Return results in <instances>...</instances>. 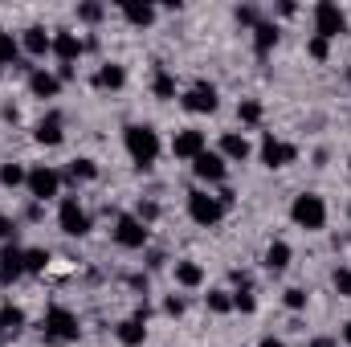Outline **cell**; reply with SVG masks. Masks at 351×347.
I'll list each match as a JSON object with an SVG mask.
<instances>
[{
	"label": "cell",
	"instance_id": "cell-23",
	"mask_svg": "<svg viewBox=\"0 0 351 347\" xmlns=\"http://www.w3.org/2000/svg\"><path fill=\"white\" fill-rule=\"evenodd\" d=\"M127 82V70L123 66H114V62H106L98 74H94V86H102V90H119Z\"/></svg>",
	"mask_w": 351,
	"mask_h": 347
},
{
	"label": "cell",
	"instance_id": "cell-8",
	"mask_svg": "<svg viewBox=\"0 0 351 347\" xmlns=\"http://www.w3.org/2000/svg\"><path fill=\"white\" fill-rule=\"evenodd\" d=\"M25 184H29V196H33V200H49V196H58V188H62V172L41 164V168L29 172Z\"/></svg>",
	"mask_w": 351,
	"mask_h": 347
},
{
	"label": "cell",
	"instance_id": "cell-19",
	"mask_svg": "<svg viewBox=\"0 0 351 347\" xmlns=\"http://www.w3.org/2000/svg\"><path fill=\"white\" fill-rule=\"evenodd\" d=\"M274 45H278V25L274 21H258L254 25V49H258V58H265Z\"/></svg>",
	"mask_w": 351,
	"mask_h": 347
},
{
	"label": "cell",
	"instance_id": "cell-33",
	"mask_svg": "<svg viewBox=\"0 0 351 347\" xmlns=\"http://www.w3.org/2000/svg\"><path fill=\"white\" fill-rule=\"evenodd\" d=\"M306 53H311V58H315V62H327V53H331V41H327V37H319V33H315V37H311V45H306Z\"/></svg>",
	"mask_w": 351,
	"mask_h": 347
},
{
	"label": "cell",
	"instance_id": "cell-11",
	"mask_svg": "<svg viewBox=\"0 0 351 347\" xmlns=\"http://www.w3.org/2000/svg\"><path fill=\"white\" fill-rule=\"evenodd\" d=\"M192 172H196V180H204V184H221L229 168H225V156L221 152H200L192 160Z\"/></svg>",
	"mask_w": 351,
	"mask_h": 347
},
{
	"label": "cell",
	"instance_id": "cell-38",
	"mask_svg": "<svg viewBox=\"0 0 351 347\" xmlns=\"http://www.w3.org/2000/svg\"><path fill=\"white\" fill-rule=\"evenodd\" d=\"M78 16L82 21H102V4H78Z\"/></svg>",
	"mask_w": 351,
	"mask_h": 347
},
{
	"label": "cell",
	"instance_id": "cell-25",
	"mask_svg": "<svg viewBox=\"0 0 351 347\" xmlns=\"http://www.w3.org/2000/svg\"><path fill=\"white\" fill-rule=\"evenodd\" d=\"M176 282L192 290V286H200V282H204V270H200L196 261H176Z\"/></svg>",
	"mask_w": 351,
	"mask_h": 347
},
{
	"label": "cell",
	"instance_id": "cell-28",
	"mask_svg": "<svg viewBox=\"0 0 351 347\" xmlns=\"http://www.w3.org/2000/svg\"><path fill=\"white\" fill-rule=\"evenodd\" d=\"M152 90H156V98H176V78L164 70V66H156V78H152Z\"/></svg>",
	"mask_w": 351,
	"mask_h": 347
},
{
	"label": "cell",
	"instance_id": "cell-42",
	"mask_svg": "<svg viewBox=\"0 0 351 347\" xmlns=\"http://www.w3.org/2000/svg\"><path fill=\"white\" fill-rule=\"evenodd\" d=\"M311 347H339L335 339H327V335H319V339H311Z\"/></svg>",
	"mask_w": 351,
	"mask_h": 347
},
{
	"label": "cell",
	"instance_id": "cell-44",
	"mask_svg": "<svg viewBox=\"0 0 351 347\" xmlns=\"http://www.w3.org/2000/svg\"><path fill=\"white\" fill-rule=\"evenodd\" d=\"M343 344L351 347V323H343Z\"/></svg>",
	"mask_w": 351,
	"mask_h": 347
},
{
	"label": "cell",
	"instance_id": "cell-31",
	"mask_svg": "<svg viewBox=\"0 0 351 347\" xmlns=\"http://www.w3.org/2000/svg\"><path fill=\"white\" fill-rule=\"evenodd\" d=\"M29 180V172L21 168V164H4L0 168V184H8V188H16V184H25Z\"/></svg>",
	"mask_w": 351,
	"mask_h": 347
},
{
	"label": "cell",
	"instance_id": "cell-45",
	"mask_svg": "<svg viewBox=\"0 0 351 347\" xmlns=\"http://www.w3.org/2000/svg\"><path fill=\"white\" fill-rule=\"evenodd\" d=\"M0 344H4V331H0Z\"/></svg>",
	"mask_w": 351,
	"mask_h": 347
},
{
	"label": "cell",
	"instance_id": "cell-26",
	"mask_svg": "<svg viewBox=\"0 0 351 347\" xmlns=\"http://www.w3.org/2000/svg\"><path fill=\"white\" fill-rule=\"evenodd\" d=\"M290 265V246L286 241H274L269 250H265V270H274V274H282Z\"/></svg>",
	"mask_w": 351,
	"mask_h": 347
},
{
	"label": "cell",
	"instance_id": "cell-12",
	"mask_svg": "<svg viewBox=\"0 0 351 347\" xmlns=\"http://www.w3.org/2000/svg\"><path fill=\"white\" fill-rule=\"evenodd\" d=\"M172 152H176V160H196L200 152H208V147H204V131H196V127H188V131H176Z\"/></svg>",
	"mask_w": 351,
	"mask_h": 347
},
{
	"label": "cell",
	"instance_id": "cell-35",
	"mask_svg": "<svg viewBox=\"0 0 351 347\" xmlns=\"http://www.w3.org/2000/svg\"><path fill=\"white\" fill-rule=\"evenodd\" d=\"M331 282H335V290H339L343 298H351V270H348V265H335V274H331Z\"/></svg>",
	"mask_w": 351,
	"mask_h": 347
},
{
	"label": "cell",
	"instance_id": "cell-16",
	"mask_svg": "<svg viewBox=\"0 0 351 347\" xmlns=\"http://www.w3.org/2000/svg\"><path fill=\"white\" fill-rule=\"evenodd\" d=\"M25 274V250H16L12 241L0 250V278L4 282H12V278H21Z\"/></svg>",
	"mask_w": 351,
	"mask_h": 347
},
{
	"label": "cell",
	"instance_id": "cell-2",
	"mask_svg": "<svg viewBox=\"0 0 351 347\" xmlns=\"http://www.w3.org/2000/svg\"><path fill=\"white\" fill-rule=\"evenodd\" d=\"M290 217H294V225H298V229H306V233H319V229L327 225V204H323V196H315V192H302V196H294V204H290Z\"/></svg>",
	"mask_w": 351,
	"mask_h": 347
},
{
	"label": "cell",
	"instance_id": "cell-6",
	"mask_svg": "<svg viewBox=\"0 0 351 347\" xmlns=\"http://www.w3.org/2000/svg\"><path fill=\"white\" fill-rule=\"evenodd\" d=\"M188 217L196 221V225H217L221 217H225V208H221V200L217 196H208V192H188Z\"/></svg>",
	"mask_w": 351,
	"mask_h": 347
},
{
	"label": "cell",
	"instance_id": "cell-36",
	"mask_svg": "<svg viewBox=\"0 0 351 347\" xmlns=\"http://www.w3.org/2000/svg\"><path fill=\"white\" fill-rule=\"evenodd\" d=\"M135 217H139L143 225H152V221L160 217V204H156V200H139V213H135Z\"/></svg>",
	"mask_w": 351,
	"mask_h": 347
},
{
	"label": "cell",
	"instance_id": "cell-39",
	"mask_svg": "<svg viewBox=\"0 0 351 347\" xmlns=\"http://www.w3.org/2000/svg\"><path fill=\"white\" fill-rule=\"evenodd\" d=\"M12 237H16V225H12V217L0 213V241H12Z\"/></svg>",
	"mask_w": 351,
	"mask_h": 347
},
{
	"label": "cell",
	"instance_id": "cell-18",
	"mask_svg": "<svg viewBox=\"0 0 351 347\" xmlns=\"http://www.w3.org/2000/svg\"><path fill=\"white\" fill-rule=\"evenodd\" d=\"M29 90H33L37 98H53V94L62 90V78L49 74V70H33V74H29Z\"/></svg>",
	"mask_w": 351,
	"mask_h": 347
},
{
	"label": "cell",
	"instance_id": "cell-21",
	"mask_svg": "<svg viewBox=\"0 0 351 347\" xmlns=\"http://www.w3.org/2000/svg\"><path fill=\"white\" fill-rule=\"evenodd\" d=\"M250 152H254V147H250L245 135H233V131H229V135L221 139V156H225V160H250Z\"/></svg>",
	"mask_w": 351,
	"mask_h": 347
},
{
	"label": "cell",
	"instance_id": "cell-46",
	"mask_svg": "<svg viewBox=\"0 0 351 347\" xmlns=\"http://www.w3.org/2000/svg\"><path fill=\"white\" fill-rule=\"evenodd\" d=\"M348 82H351V70H348Z\"/></svg>",
	"mask_w": 351,
	"mask_h": 347
},
{
	"label": "cell",
	"instance_id": "cell-20",
	"mask_svg": "<svg viewBox=\"0 0 351 347\" xmlns=\"http://www.w3.org/2000/svg\"><path fill=\"white\" fill-rule=\"evenodd\" d=\"M114 335H119V344L123 347H139L143 339H147V327H143V319H123Z\"/></svg>",
	"mask_w": 351,
	"mask_h": 347
},
{
	"label": "cell",
	"instance_id": "cell-10",
	"mask_svg": "<svg viewBox=\"0 0 351 347\" xmlns=\"http://www.w3.org/2000/svg\"><path fill=\"white\" fill-rule=\"evenodd\" d=\"M294 160H298V147H294V143H282V139H274V135L262 139V164L265 168H286V164H294Z\"/></svg>",
	"mask_w": 351,
	"mask_h": 347
},
{
	"label": "cell",
	"instance_id": "cell-40",
	"mask_svg": "<svg viewBox=\"0 0 351 347\" xmlns=\"http://www.w3.org/2000/svg\"><path fill=\"white\" fill-rule=\"evenodd\" d=\"M237 21H241V25H258V12H254L250 4H241V8H237Z\"/></svg>",
	"mask_w": 351,
	"mask_h": 347
},
{
	"label": "cell",
	"instance_id": "cell-43",
	"mask_svg": "<svg viewBox=\"0 0 351 347\" xmlns=\"http://www.w3.org/2000/svg\"><path fill=\"white\" fill-rule=\"evenodd\" d=\"M258 347H286V344H282V339H274V335H265V339H262Z\"/></svg>",
	"mask_w": 351,
	"mask_h": 347
},
{
	"label": "cell",
	"instance_id": "cell-5",
	"mask_svg": "<svg viewBox=\"0 0 351 347\" xmlns=\"http://www.w3.org/2000/svg\"><path fill=\"white\" fill-rule=\"evenodd\" d=\"M58 225H62V233H70V237H86L90 233V217H86V208L78 204V196H66V200H62Z\"/></svg>",
	"mask_w": 351,
	"mask_h": 347
},
{
	"label": "cell",
	"instance_id": "cell-1",
	"mask_svg": "<svg viewBox=\"0 0 351 347\" xmlns=\"http://www.w3.org/2000/svg\"><path fill=\"white\" fill-rule=\"evenodd\" d=\"M123 143H127V156L135 160L139 172H147V168L160 160V135H156V127H147V123H131V127L123 131Z\"/></svg>",
	"mask_w": 351,
	"mask_h": 347
},
{
	"label": "cell",
	"instance_id": "cell-22",
	"mask_svg": "<svg viewBox=\"0 0 351 347\" xmlns=\"http://www.w3.org/2000/svg\"><path fill=\"white\" fill-rule=\"evenodd\" d=\"M21 327H25V311L12 307V302H4L0 307V331H4V339L8 335H21Z\"/></svg>",
	"mask_w": 351,
	"mask_h": 347
},
{
	"label": "cell",
	"instance_id": "cell-9",
	"mask_svg": "<svg viewBox=\"0 0 351 347\" xmlns=\"http://www.w3.org/2000/svg\"><path fill=\"white\" fill-rule=\"evenodd\" d=\"M180 102H184L192 115H213V110L221 106V102H217V86H213V82H196V86L180 98Z\"/></svg>",
	"mask_w": 351,
	"mask_h": 347
},
{
	"label": "cell",
	"instance_id": "cell-13",
	"mask_svg": "<svg viewBox=\"0 0 351 347\" xmlns=\"http://www.w3.org/2000/svg\"><path fill=\"white\" fill-rule=\"evenodd\" d=\"M21 49H25L29 58H45V53H53V37H49L41 25H33V29L21 33Z\"/></svg>",
	"mask_w": 351,
	"mask_h": 347
},
{
	"label": "cell",
	"instance_id": "cell-15",
	"mask_svg": "<svg viewBox=\"0 0 351 347\" xmlns=\"http://www.w3.org/2000/svg\"><path fill=\"white\" fill-rule=\"evenodd\" d=\"M33 139H37L41 147H58V143L66 139V131H62V115H45V119L37 123V131H33Z\"/></svg>",
	"mask_w": 351,
	"mask_h": 347
},
{
	"label": "cell",
	"instance_id": "cell-17",
	"mask_svg": "<svg viewBox=\"0 0 351 347\" xmlns=\"http://www.w3.org/2000/svg\"><path fill=\"white\" fill-rule=\"evenodd\" d=\"M119 12H123L135 29H143V25H152V21H156V8H152V4H143V0H119Z\"/></svg>",
	"mask_w": 351,
	"mask_h": 347
},
{
	"label": "cell",
	"instance_id": "cell-14",
	"mask_svg": "<svg viewBox=\"0 0 351 347\" xmlns=\"http://www.w3.org/2000/svg\"><path fill=\"white\" fill-rule=\"evenodd\" d=\"M82 49H86V45L78 41V33H70V29H58V33H53V53L62 58V66H74Z\"/></svg>",
	"mask_w": 351,
	"mask_h": 347
},
{
	"label": "cell",
	"instance_id": "cell-27",
	"mask_svg": "<svg viewBox=\"0 0 351 347\" xmlns=\"http://www.w3.org/2000/svg\"><path fill=\"white\" fill-rule=\"evenodd\" d=\"M16 58H21V41L8 29H0V66H16Z\"/></svg>",
	"mask_w": 351,
	"mask_h": 347
},
{
	"label": "cell",
	"instance_id": "cell-34",
	"mask_svg": "<svg viewBox=\"0 0 351 347\" xmlns=\"http://www.w3.org/2000/svg\"><path fill=\"white\" fill-rule=\"evenodd\" d=\"M237 115H241V123H262V102H254V98H245V102L237 106Z\"/></svg>",
	"mask_w": 351,
	"mask_h": 347
},
{
	"label": "cell",
	"instance_id": "cell-24",
	"mask_svg": "<svg viewBox=\"0 0 351 347\" xmlns=\"http://www.w3.org/2000/svg\"><path fill=\"white\" fill-rule=\"evenodd\" d=\"M94 176H98V164L86 160V156L82 160H70V168H66V180H74V184H90Z\"/></svg>",
	"mask_w": 351,
	"mask_h": 347
},
{
	"label": "cell",
	"instance_id": "cell-37",
	"mask_svg": "<svg viewBox=\"0 0 351 347\" xmlns=\"http://www.w3.org/2000/svg\"><path fill=\"white\" fill-rule=\"evenodd\" d=\"M282 302H286L290 311H302V307H306V290H286V294H282Z\"/></svg>",
	"mask_w": 351,
	"mask_h": 347
},
{
	"label": "cell",
	"instance_id": "cell-32",
	"mask_svg": "<svg viewBox=\"0 0 351 347\" xmlns=\"http://www.w3.org/2000/svg\"><path fill=\"white\" fill-rule=\"evenodd\" d=\"M233 311H241V315H254V311H258V298H254V290H237V294H233Z\"/></svg>",
	"mask_w": 351,
	"mask_h": 347
},
{
	"label": "cell",
	"instance_id": "cell-29",
	"mask_svg": "<svg viewBox=\"0 0 351 347\" xmlns=\"http://www.w3.org/2000/svg\"><path fill=\"white\" fill-rule=\"evenodd\" d=\"M204 302H208L213 315H229V311H233V294H229V290H208Z\"/></svg>",
	"mask_w": 351,
	"mask_h": 347
},
{
	"label": "cell",
	"instance_id": "cell-7",
	"mask_svg": "<svg viewBox=\"0 0 351 347\" xmlns=\"http://www.w3.org/2000/svg\"><path fill=\"white\" fill-rule=\"evenodd\" d=\"M147 237H152V233H147V225H143L139 217H119V221H114V241H119L123 250H143Z\"/></svg>",
	"mask_w": 351,
	"mask_h": 347
},
{
	"label": "cell",
	"instance_id": "cell-3",
	"mask_svg": "<svg viewBox=\"0 0 351 347\" xmlns=\"http://www.w3.org/2000/svg\"><path fill=\"white\" fill-rule=\"evenodd\" d=\"M41 327H45V339H49V344H78V335H82L78 315L66 311V307H49Z\"/></svg>",
	"mask_w": 351,
	"mask_h": 347
},
{
	"label": "cell",
	"instance_id": "cell-41",
	"mask_svg": "<svg viewBox=\"0 0 351 347\" xmlns=\"http://www.w3.org/2000/svg\"><path fill=\"white\" fill-rule=\"evenodd\" d=\"M164 311H168V315H184V298H168V302H164Z\"/></svg>",
	"mask_w": 351,
	"mask_h": 347
},
{
	"label": "cell",
	"instance_id": "cell-30",
	"mask_svg": "<svg viewBox=\"0 0 351 347\" xmlns=\"http://www.w3.org/2000/svg\"><path fill=\"white\" fill-rule=\"evenodd\" d=\"M45 265H49L45 250H25V274H45Z\"/></svg>",
	"mask_w": 351,
	"mask_h": 347
},
{
	"label": "cell",
	"instance_id": "cell-47",
	"mask_svg": "<svg viewBox=\"0 0 351 347\" xmlns=\"http://www.w3.org/2000/svg\"><path fill=\"white\" fill-rule=\"evenodd\" d=\"M348 217H351V208H348Z\"/></svg>",
	"mask_w": 351,
	"mask_h": 347
},
{
	"label": "cell",
	"instance_id": "cell-4",
	"mask_svg": "<svg viewBox=\"0 0 351 347\" xmlns=\"http://www.w3.org/2000/svg\"><path fill=\"white\" fill-rule=\"evenodd\" d=\"M315 33L327 37V41L343 37V33H348V16H343V8L331 4V0H319V4H315Z\"/></svg>",
	"mask_w": 351,
	"mask_h": 347
}]
</instances>
